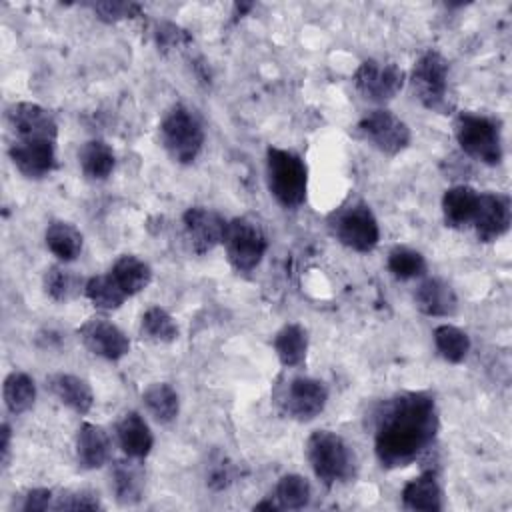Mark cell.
<instances>
[{
	"label": "cell",
	"instance_id": "obj_1",
	"mask_svg": "<svg viewBox=\"0 0 512 512\" xmlns=\"http://www.w3.org/2000/svg\"><path fill=\"white\" fill-rule=\"evenodd\" d=\"M440 428L434 396L428 392H400L376 412L374 450L382 466L412 464L436 440Z\"/></svg>",
	"mask_w": 512,
	"mask_h": 512
},
{
	"label": "cell",
	"instance_id": "obj_2",
	"mask_svg": "<svg viewBox=\"0 0 512 512\" xmlns=\"http://www.w3.org/2000/svg\"><path fill=\"white\" fill-rule=\"evenodd\" d=\"M306 458L324 486H334L354 478V452L342 436L330 430H316L306 440Z\"/></svg>",
	"mask_w": 512,
	"mask_h": 512
},
{
	"label": "cell",
	"instance_id": "obj_3",
	"mask_svg": "<svg viewBox=\"0 0 512 512\" xmlns=\"http://www.w3.org/2000/svg\"><path fill=\"white\" fill-rule=\"evenodd\" d=\"M266 180L270 194L284 208H296L306 200L308 168L296 152L270 146L266 150Z\"/></svg>",
	"mask_w": 512,
	"mask_h": 512
},
{
	"label": "cell",
	"instance_id": "obj_4",
	"mask_svg": "<svg viewBox=\"0 0 512 512\" xmlns=\"http://www.w3.org/2000/svg\"><path fill=\"white\" fill-rule=\"evenodd\" d=\"M160 142L166 154L178 164H192L204 146V128L200 118L186 106H172L160 126Z\"/></svg>",
	"mask_w": 512,
	"mask_h": 512
},
{
	"label": "cell",
	"instance_id": "obj_5",
	"mask_svg": "<svg viewBox=\"0 0 512 512\" xmlns=\"http://www.w3.org/2000/svg\"><path fill=\"white\" fill-rule=\"evenodd\" d=\"M454 136L470 158L488 166L500 164L502 132L496 118L476 112H460L454 120Z\"/></svg>",
	"mask_w": 512,
	"mask_h": 512
},
{
	"label": "cell",
	"instance_id": "obj_6",
	"mask_svg": "<svg viewBox=\"0 0 512 512\" xmlns=\"http://www.w3.org/2000/svg\"><path fill=\"white\" fill-rule=\"evenodd\" d=\"M450 64L438 50H426L410 72V86L420 104L438 114H450L454 104L448 96Z\"/></svg>",
	"mask_w": 512,
	"mask_h": 512
},
{
	"label": "cell",
	"instance_id": "obj_7",
	"mask_svg": "<svg viewBox=\"0 0 512 512\" xmlns=\"http://www.w3.org/2000/svg\"><path fill=\"white\" fill-rule=\"evenodd\" d=\"M330 230L340 244L356 252H370L380 240L378 220L362 200L336 210L330 216Z\"/></svg>",
	"mask_w": 512,
	"mask_h": 512
},
{
	"label": "cell",
	"instance_id": "obj_8",
	"mask_svg": "<svg viewBox=\"0 0 512 512\" xmlns=\"http://www.w3.org/2000/svg\"><path fill=\"white\" fill-rule=\"evenodd\" d=\"M222 244L228 262L238 272L254 270L268 250V238L262 226L246 216L228 220Z\"/></svg>",
	"mask_w": 512,
	"mask_h": 512
},
{
	"label": "cell",
	"instance_id": "obj_9",
	"mask_svg": "<svg viewBox=\"0 0 512 512\" xmlns=\"http://www.w3.org/2000/svg\"><path fill=\"white\" fill-rule=\"evenodd\" d=\"M274 398L284 416L296 422H310L326 408L328 388L322 380L294 376L276 388Z\"/></svg>",
	"mask_w": 512,
	"mask_h": 512
},
{
	"label": "cell",
	"instance_id": "obj_10",
	"mask_svg": "<svg viewBox=\"0 0 512 512\" xmlns=\"http://www.w3.org/2000/svg\"><path fill=\"white\" fill-rule=\"evenodd\" d=\"M358 134L372 148L382 152L384 156H396L408 148L412 134L404 120H400L394 112L386 108H376L364 114L358 122Z\"/></svg>",
	"mask_w": 512,
	"mask_h": 512
},
{
	"label": "cell",
	"instance_id": "obj_11",
	"mask_svg": "<svg viewBox=\"0 0 512 512\" xmlns=\"http://www.w3.org/2000/svg\"><path fill=\"white\" fill-rule=\"evenodd\" d=\"M352 82L362 98L374 104H386L402 90L406 82V74L394 62L368 58L356 68Z\"/></svg>",
	"mask_w": 512,
	"mask_h": 512
},
{
	"label": "cell",
	"instance_id": "obj_12",
	"mask_svg": "<svg viewBox=\"0 0 512 512\" xmlns=\"http://www.w3.org/2000/svg\"><path fill=\"white\" fill-rule=\"evenodd\" d=\"M6 122L16 140H52L58 138V124L50 110L36 102H16L6 110Z\"/></svg>",
	"mask_w": 512,
	"mask_h": 512
},
{
	"label": "cell",
	"instance_id": "obj_13",
	"mask_svg": "<svg viewBox=\"0 0 512 512\" xmlns=\"http://www.w3.org/2000/svg\"><path fill=\"white\" fill-rule=\"evenodd\" d=\"M78 336L94 356H100L110 362H116L130 352L128 336L116 324L100 316L88 318L78 328Z\"/></svg>",
	"mask_w": 512,
	"mask_h": 512
},
{
	"label": "cell",
	"instance_id": "obj_14",
	"mask_svg": "<svg viewBox=\"0 0 512 512\" xmlns=\"http://www.w3.org/2000/svg\"><path fill=\"white\" fill-rule=\"evenodd\" d=\"M186 240L196 254H206L222 244L224 230L228 220H224L218 212L204 206H190L182 214Z\"/></svg>",
	"mask_w": 512,
	"mask_h": 512
},
{
	"label": "cell",
	"instance_id": "obj_15",
	"mask_svg": "<svg viewBox=\"0 0 512 512\" xmlns=\"http://www.w3.org/2000/svg\"><path fill=\"white\" fill-rule=\"evenodd\" d=\"M512 222L510 196L502 192H480L472 228L480 242H494L504 236Z\"/></svg>",
	"mask_w": 512,
	"mask_h": 512
},
{
	"label": "cell",
	"instance_id": "obj_16",
	"mask_svg": "<svg viewBox=\"0 0 512 512\" xmlns=\"http://www.w3.org/2000/svg\"><path fill=\"white\" fill-rule=\"evenodd\" d=\"M8 154L18 172L32 180L46 178L58 166L56 142L52 140H14Z\"/></svg>",
	"mask_w": 512,
	"mask_h": 512
},
{
	"label": "cell",
	"instance_id": "obj_17",
	"mask_svg": "<svg viewBox=\"0 0 512 512\" xmlns=\"http://www.w3.org/2000/svg\"><path fill=\"white\" fill-rule=\"evenodd\" d=\"M112 440L100 424L84 422L76 434V460L84 470H96L110 460Z\"/></svg>",
	"mask_w": 512,
	"mask_h": 512
},
{
	"label": "cell",
	"instance_id": "obj_18",
	"mask_svg": "<svg viewBox=\"0 0 512 512\" xmlns=\"http://www.w3.org/2000/svg\"><path fill=\"white\" fill-rule=\"evenodd\" d=\"M416 308L426 316H452L458 308L454 288L442 278H426L414 290Z\"/></svg>",
	"mask_w": 512,
	"mask_h": 512
},
{
	"label": "cell",
	"instance_id": "obj_19",
	"mask_svg": "<svg viewBox=\"0 0 512 512\" xmlns=\"http://www.w3.org/2000/svg\"><path fill=\"white\" fill-rule=\"evenodd\" d=\"M480 192H476L472 186L458 184L444 192L442 196V214L448 228L464 230L472 226L476 208H478Z\"/></svg>",
	"mask_w": 512,
	"mask_h": 512
},
{
	"label": "cell",
	"instance_id": "obj_20",
	"mask_svg": "<svg viewBox=\"0 0 512 512\" xmlns=\"http://www.w3.org/2000/svg\"><path fill=\"white\" fill-rule=\"evenodd\" d=\"M144 468L140 464V458L126 456L122 460H116L112 466V490L114 498L122 506L138 504L144 492Z\"/></svg>",
	"mask_w": 512,
	"mask_h": 512
},
{
	"label": "cell",
	"instance_id": "obj_21",
	"mask_svg": "<svg viewBox=\"0 0 512 512\" xmlns=\"http://www.w3.org/2000/svg\"><path fill=\"white\" fill-rule=\"evenodd\" d=\"M50 392L76 414H88L94 406V392L90 384L74 374H52L46 380Z\"/></svg>",
	"mask_w": 512,
	"mask_h": 512
},
{
	"label": "cell",
	"instance_id": "obj_22",
	"mask_svg": "<svg viewBox=\"0 0 512 512\" xmlns=\"http://www.w3.org/2000/svg\"><path fill=\"white\" fill-rule=\"evenodd\" d=\"M116 436L122 452L132 458H146L154 446V436L138 412H126L118 420Z\"/></svg>",
	"mask_w": 512,
	"mask_h": 512
},
{
	"label": "cell",
	"instance_id": "obj_23",
	"mask_svg": "<svg viewBox=\"0 0 512 512\" xmlns=\"http://www.w3.org/2000/svg\"><path fill=\"white\" fill-rule=\"evenodd\" d=\"M402 502L408 510L438 512L444 508L442 488L434 472H422L420 476L408 480L402 488Z\"/></svg>",
	"mask_w": 512,
	"mask_h": 512
},
{
	"label": "cell",
	"instance_id": "obj_24",
	"mask_svg": "<svg viewBox=\"0 0 512 512\" xmlns=\"http://www.w3.org/2000/svg\"><path fill=\"white\" fill-rule=\"evenodd\" d=\"M44 242H46V248L58 260L72 262L80 256L84 238H82V232L74 224L64 222V220H52L46 228Z\"/></svg>",
	"mask_w": 512,
	"mask_h": 512
},
{
	"label": "cell",
	"instance_id": "obj_25",
	"mask_svg": "<svg viewBox=\"0 0 512 512\" xmlns=\"http://www.w3.org/2000/svg\"><path fill=\"white\" fill-rule=\"evenodd\" d=\"M78 164L88 180H106L116 166L114 150L104 140H88L78 150Z\"/></svg>",
	"mask_w": 512,
	"mask_h": 512
},
{
	"label": "cell",
	"instance_id": "obj_26",
	"mask_svg": "<svg viewBox=\"0 0 512 512\" xmlns=\"http://www.w3.org/2000/svg\"><path fill=\"white\" fill-rule=\"evenodd\" d=\"M112 278L124 290L126 296L142 292L152 280V268L134 254H122L110 268Z\"/></svg>",
	"mask_w": 512,
	"mask_h": 512
},
{
	"label": "cell",
	"instance_id": "obj_27",
	"mask_svg": "<svg viewBox=\"0 0 512 512\" xmlns=\"http://www.w3.org/2000/svg\"><path fill=\"white\" fill-rule=\"evenodd\" d=\"M274 350L282 366L294 368L306 360L308 352V334L304 326L292 322L282 326L274 336Z\"/></svg>",
	"mask_w": 512,
	"mask_h": 512
},
{
	"label": "cell",
	"instance_id": "obj_28",
	"mask_svg": "<svg viewBox=\"0 0 512 512\" xmlns=\"http://www.w3.org/2000/svg\"><path fill=\"white\" fill-rule=\"evenodd\" d=\"M142 402L152 418L160 424H170L172 420H176L180 410L178 392L168 382H152L142 392Z\"/></svg>",
	"mask_w": 512,
	"mask_h": 512
},
{
	"label": "cell",
	"instance_id": "obj_29",
	"mask_svg": "<svg viewBox=\"0 0 512 512\" xmlns=\"http://www.w3.org/2000/svg\"><path fill=\"white\" fill-rule=\"evenodd\" d=\"M4 404L12 414H24L34 406L36 384L26 372H10L4 380Z\"/></svg>",
	"mask_w": 512,
	"mask_h": 512
},
{
	"label": "cell",
	"instance_id": "obj_30",
	"mask_svg": "<svg viewBox=\"0 0 512 512\" xmlns=\"http://www.w3.org/2000/svg\"><path fill=\"white\" fill-rule=\"evenodd\" d=\"M86 280H82L74 270H68L64 266H50L44 274V292L54 302H68L76 298L80 292H84Z\"/></svg>",
	"mask_w": 512,
	"mask_h": 512
},
{
	"label": "cell",
	"instance_id": "obj_31",
	"mask_svg": "<svg viewBox=\"0 0 512 512\" xmlns=\"http://www.w3.org/2000/svg\"><path fill=\"white\" fill-rule=\"evenodd\" d=\"M84 296L100 310H116L128 298L110 272L90 276L84 286Z\"/></svg>",
	"mask_w": 512,
	"mask_h": 512
},
{
	"label": "cell",
	"instance_id": "obj_32",
	"mask_svg": "<svg viewBox=\"0 0 512 512\" xmlns=\"http://www.w3.org/2000/svg\"><path fill=\"white\" fill-rule=\"evenodd\" d=\"M434 346L446 362L460 364L470 352V338L458 326L440 324L434 328Z\"/></svg>",
	"mask_w": 512,
	"mask_h": 512
},
{
	"label": "cell",
	"instance_id": "obj_33",
	"mask_svg": "<svg viewBox=\"0 0 512 512\" xmlns=\"http://www.w3.org/2000/svg\"><path fill=\"white\" fill-rule=\"evenodd\" d=\"M274 500L280 510H300L308 506L312 488L310 482L300 474H286L278 480L274 488Z\"/></svg>",
	"mask_w": 512,
	"mask_h": 512
},
{
	"label": "cell",
	"instance_id": "obj_34",
	"mask_svg": "<svg viewBox=\"0 0 512 512\" xmlns=\"http://www.w3.org/2000/svg\"><path fill=\"white\" fill-rule=\"evenodd\" d=\"M142 336H146L152 342L168 344L178 338V326L176 320L160 306H150L140 320Z\"/></svg>",
	"mask_w": 512,
	"mask_h": 512
},
{
	"label": "cell",
	"instance_id": "obj_35",
	"mask_svg": "<svg viewBox=\"0 0 512 512\" xmlns=\"http://www.w3.org/2000/svg\"><path fill=\"white\" fill-rule=\"evenodd\" d=\"M386 266L394 278L410 280L426 272V258L418 250H412L408 246H396L390 250Z\"/></svg>",
	"mask_w": 512,
	"mask_h": 512
},
{
	"label": "cell",
	"instance_id": "obj_36",
	"mask_svg": "<svg viewBox=\"0 0 512 512\" xmlns=\"http://www.w3.org/2000/svg\"><path fill=\"white\" fill-rule=\"evenodd\" d=\"M102 22H118L126 18H136L142 10L136 2H118V0H102L86 4Z\"/></svg>",
	"mask_w": 512,
	"mask_h": 512
},
{
	"label": "cell",
	"instance_id": "obj_37",
	"mask_svg": "<svg viewBox=\"0 0 512 512\" xmlns=\"http://www.w3.org/2000/svg\"><path fill=\"white\" fill-rule=\"evenodd\" d=\"M54 510H100L102 502L98 494L88 492V490H72V492H62L60 496L54 498Z\"/></svg>",
	"mask_w": 512,
	"mask_h": 512
},
{
	"label": "cell",
	"instance_id": "obj_38",
	"mask_svg": "<svg viewBox=\"0 0 512 512\" xmlns=\"http://www.w3.org/2000/svg\"><path fill=\"white\" fill-rule=\"evenodd\" d=\"M156 42L162 50H166V48H176V46H182V44H190L192 36L176 24L162 22L156 28Z\"/></svg>",
	"mask_w": 512,
	"mask_h": 512
},
{
	"label": "cell",
	"instance_id": "obj_39",
	"mask_svg": "<svg viewBox=\"0 0 512 512\" xmlns=\"http://www.w3.org/2000/svg\"><path fill=\"white\" fill-rule=\"evenodd\" d=\"M54 494L52 490L48 488H34V490H28L26 496H24V502H22V510L24 512H42V510H48L54 506Z\"/></svg>",
	"mask_w": 512,
	"mask_h": 512
},
{
	"label": "cell",
	"instance_id": "obj_40",
	"mask_svg": "<svg viewBox=\"0 0 512 512\" xmlns=\"http://www.w3.org/2000/svg\"><path fill=\"white\" fill-rule=\"evenodd\" d=\"M234 474H232V466L224 462V458H220L218 464H214L208 472V486L214 490H222L232 482Z\"/></svg>",
	"mask_w": 512,
	"mask_h": 512
},
{
	"label": "cell",
	"instance_id": "obj_41",
	"mask_svg": "<svg viewBox=\"0 0 512 512\" xmlns=\"http://www.w3.org/2000/svg\"><path fill=\"white\" fill-rule=\"evenodd\" d=\"M0 464H2V468H6L8 466V460H10V438H12V432H10V426H8V422H4L2 424V428H0Z\"/></svg>",
	"mask_w": 512,
	"mask_h": 512
},
{
	"label": "cell",
	"instance_id": "obj_42",
	"mask_svg": "<svg viewBox=\"0 0 512 512\" xmlns=\"http://www.w3.org/2000/svg\"><path fill=\"white\" fill-rule=\"evenodd\" d=\"M254 510H280V508H278L274 498H268V500H262V502L254 504Z\"/></svg>",
	"mask_w": 512,
	"mask_h": 512
}]
</instances>
